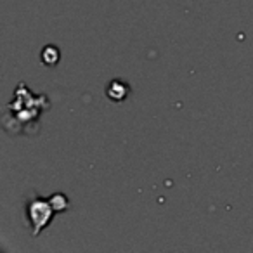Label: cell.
<instances>
[{
  "label": "cell",
  "instance_id": "obj_1",
  "mask_svg": "<svg viewBox=\"0 0 253 253\" xmlns=\"http://www.w3.org/2000/svg\"><path fill=\"white\" fill-rule=\"evenodd\" d=\"M7 108L14 109L12 115H5L14 118L12 125L5 126L7 132H11L12 126H16V128H25V126L37 128L39 118L49 108V99H47V95H33L32 90L25 84H19Z\"/></svg>",
  "mask_w": 253,
  "mask_h": 253
},
{
  "label": "cell",
  "instance_id": "obj_2",
  "mask_svg": "<svg viewBox=\"0 0 253 253\" xmlns=\"http://www.w3.org/2000/svg\"><path fill=\"white\" fill-rule=\"evenodd\" d=\"M25 210H26V220H28V225L32 229L33 236H39L42 231H45L50 225V222H52V218L57 215V211L54 210L50 200L43 196L28 198V201L25 205Z\"/></svg>",
  "mask_w": 253,
  "mask_h": 253
},
{
  "label": "cell",
  "instance_id": "obj_3",
  "mask_svg": "<svg viewBox=\"0 0 253 253\" xmlns=\"http://www.w3.org/2000/svg\"><path fill=\"white\" fill-rule=\"evenodd\" d=\"M130 92H132L130 84L122 80V78H115V80H111L106 85V97L111 102H116V104L126 101L128 95H130Z\"/></svg>",
  "mask_w": 253,
  "mask_h": 253
},
{
  "label": "cell",
  "instance_id": "obj_4",
  "mask_svg": "<svg viewBox=\"0 0 253 253\" xmlns=\"http://www.w3.org/2000/svg\"><path fill=\"white\" fill-rule=\"evenodd\" d=\"M40 59H42V63L45 64V66H56L61 59L59 49H57L56 45H52V43H49V45L40 52Z\"/></svg>",
  "mask_w": 253,
  "mask_h": 253
},
{
  "label": "cell",
  "instance_id": "obj_5",
  "mask_svg": "<svg viewBox=\"0 0 253 253\" xmlns=\"http://www.w3.org/2000/svg\"><path fill=\"white\" fill-rule=\"evenodd\" d=\"M49 200H50V203H52L54 210H56L57 213H64V211H68L71 208L70 198H68L64 193H54V194H50Z\"/></svg>",
  "mask_w": 253,
  "mask_h": 253
}]
</instances>
